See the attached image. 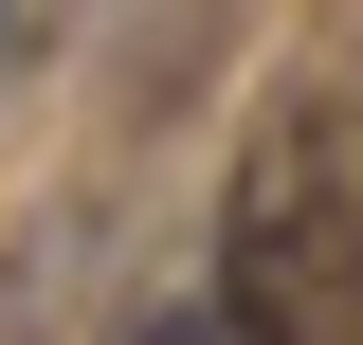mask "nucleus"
Here are the masks:
<instances>
[{"mask_svg": "<svg viewBox=\"0 0 363 345\" xmlns=\"http://www.w3.org/2000/svg\"><path fill=\"white\" fill-rule=\"evenodd\" d=\"M200 273H218L236 345H327V291H363V236H345V109H327V91H272V109H255Z\"/></svg>", "mask_w": 363, "mask_h": 345, "instance_id": "f257e3e1", "label": "nucleus"}, {"mask_svg": "<svg viewBox=\"0 0 363 345\" xmlns=\"http://www.w3.org/2000/svg\"><path fill=\"white\" fill-rule=\"evenodd\" d=\"M128 345H236V309H218V273H200V291H145V309H128Z\"/></svg>", "mask_w": 363, "mask_h": 345, "instance_id": "f03ea898", "label": "nucleus"}, {"mask_svg": "<svg viewBox=\"0 0 363 345\" xmlns=\"http://www.w3.org/2000/svg\"><path fill=\"white\" fill-rule=\"evenodd\" d=\"M345 345H363V291H345Z\"/></svg>", "mask_w": 363, "mask_h": 345, "instance_id": "7ed1b4c3", "label": "nucleus"}]
</instances>
